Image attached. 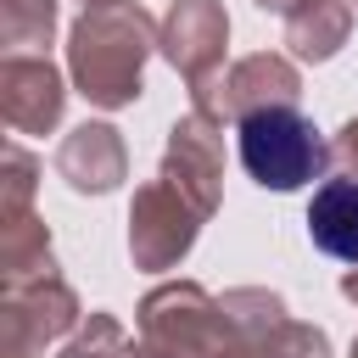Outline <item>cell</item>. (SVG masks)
Listing matches in <instances>:
<instances>
[{
    "mask_svg": "<svg viewBox=\"0 0 358 358\" xmlns=\"http://www.w3.org/2000/svg\"><path fill=\"white\" fill-rule=\"evenodd\" d=\"M235 140H241V168L263 190H296L324 173V140L296 106H252Z\"/></svg>",
    "mask_w": 358,
    "mask_h": 358,
    "instance_id": "1",
    "label": "cell"
},
{
    "mask_svg": "<svg viewBox=\"0 0 358 358\" xmlns=\"http://www.w3.org/2000/svg\"><path fill=\"white\" fill-rule=\"evenodd\" d=\"M308 235L319 252L358 263V179H324L308 201Z\"/></svg>",
    "mask_w": 358,
    "mask_h": 358,
    "instance_id": "2",
    "label": "cell"
}]
</instances>
